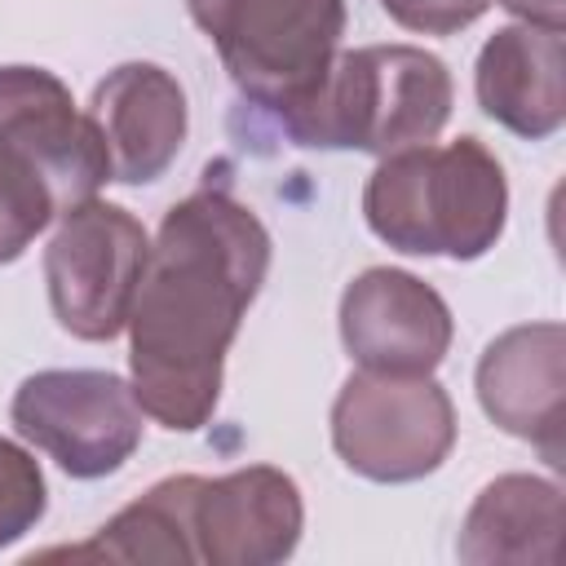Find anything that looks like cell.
Returning <instances> with one entry per match:
<instances>
[{
	"mask_svg": "<svg viewBox=\"0 0 566 566\" xmlns=\"http://www.w3.org/2000/svg\"><path fill=\"white\" fill-rule=\"evenodd\" d=\"M195 486H199L195 473L164 478L142 500L119 509L88 544L53 548L49 557H75V562H88V557H97V562L102 557L106 562H199L195 522H190Z\"/></svg>",
	"mask_w": 566,
	"mask_h": 566,
	"instance_id": "9a60e30c",
	"label": "cell"
},
{
	"mask_svg": "<svg viewBox=\"0 0 566 566\" xmlns=\"http://www.w3.org/2000/svg\"><path fill=\"white\" fill-rule=\"evenodd\" d=\"M455 442V407L433 376L354 371L332 402L336 455L371 482H416Z\"/></svg>",
	"mask_w": 566,
	"mask_h": 566,
	"instance_id": "5b68a950",
	"label": "cell"
},
{
	"mask_svg": "<svg viewBox=\"0 0 566 566\" xmlns=\"http://www.w3.org/2000/svg\"><path fill=\"white\" fill-rule=\"evenodd\" d=\"M265 270L270 234L230 190L203 186L164 212L128 310V367L142 416L177 433L208 424L230 340Z\"/></svg>",
	"mask_w": 566,
	"mask_h": 566,
	"instance_id": "6da1fadb",
	"label": "cell"
},
{
	"mask_svg": "<svg viewBox=\"0 0 566 566\" xmlns=\"http://www.w3.org/2000/svg\"><path fill=\"white\" fill-rule=\"evenodd\" d=\"M562 398H566V332L562 323H522L495 336L478 363V402L513 438L539 447L562 469Z\"/></svg>",
	"mask_w": 566,
	"mask_h": 566,
	"instance_id": "8fae6325",
	"label": "cell"
},
{
	"mask_svg": "<svg viewBox=\"0 0 566 566\" xmlns=\"http://www.w3.org/2000/svg\"><path fill=\"white\" fill-rule=\"evenodd\" d=\"M243 102L279 115L310 93L345 35V0H186Z\"/></svg>",
	"mask_w": 566,
	"mask_h": 566,
	"instance_id": "277c9868",
	"label": "cell"
},
{
	"mask_svg": "<svg viewBox=\"0 0 566 566\" xmlns=\"http://www.w3.org/2000/svg\"><path fill=\"white\" fill-rule=\"evenodd\" d=\"M88 119L106 142L111 181L146 186V181H159L168 164L181 155L186 93L177 75H168L164 66L124 62L93 88Z\"/></svg>",
	"mask_w": 566,
	"mask_h": 566,
	"instance_id": "7c38bea8",
	"label": "cell"
},
{
	"mask_svg": "<svg viewBox=\"0 0 566 566\" xmlns=\"http://www.w3.org/2000/svg\"><path fill=\"white\" fill-rule=\"evenodd\" d=\"M371 234L407 256L478 261L509 217V181L478 137L407 146L380 159L363 190Z\"/></svg>",
	"mask_w": 566,
	"mask_h": 566,
	"instance_id": "3957f363",
	"label": "cell"
},
{
	"mask_svg": "<svg viewBox=\"0 0 566 566\" xmlns=\"http://www.w3.org/2000/svg\"><path fill=\"white\" fill-rule=\"evenodd\" d=\"M57 212L49 181L22 155L0 146V265L18 261Z\"/></svg>",
	"mask_w": 566,
	"mask_h": 566,
	"instance_id": "2e32d148",
	"label": "cell"
},
{
	"mask_svg": "<svg viewBox=\"0 0 566 566\" xmlns=\"http://www.w3.org/2000/svg\"><path fill=\"white\" fill-rule=\"evenodd\" d=\"M44 473L40 464L9 438H0V548L22 539L44 517Z\"/></svg>",
	"mask_w": 566,
	"mask_h": 566,
	"instance_id": "e0dca14e",
	"label": "cell"
},
{
	"mask_svg": "<svg viewBox=\"0 0 566 566\" xmlns=\"http://www.w3.org/2000/svg\"><path fill=\"white\" fill-rule=\"evenodd\" d=\"M340 340L363 371L433 376L451 349V310L424 279L371 265L340 296Z\"/></svg>",
	"mask_w": 566,
	"mask_h": 566,
	"instance_id": "9c48e42d",
	"label": "cell"
},
{
	"mask_svg": "<svg viewBox=\"0 0 566 566\" xmlns=\"http://www.w3.org/2000/svg\"><path fill=\"white\" fill-rule=\"evenodd\" d=\"M451 71L416 44L336 53L323 80L274 119L296 146L394 155L429 146L451 119Z\"/></svg>",
	"mask_w": 566,
	"mask_h": 566,
	"instance_id": "7a4b0ae2",
	"label": "cell"
},
{
	"mask_svg": "<svg viewBox=\"0 0 566 566\" xmlns=\"http://www.w3.org/2000/svg\"><path fill=\"white\" fill-rule=\"evenodd\" d=\"M562 548V486L535 473H504L478 491L460 526L469 566H553Z\"/></svg>",
	"mask_w": 566,
	"mask_h": 566,
	"instance_id": "5bb4252c",
	"label": "cell"
},
{
	"mask_svg": "<svg viewBox=\"0 0 566 566\" xmlns=\"http://www.w3.org/2000/svg\"><path fill=\"white\" fill-rule=\"evenodd\" d=\"M9 416L13 429L71 478H106L142 442L133 385L111 371H35L18 385Z\"/></svg>",
	"mask_w": 566,
	"mask_h": 566,
	"instance_id": "52a82bcc",
	"label": "cell"
},
{
	"mask_svg": "<svg viewBox=\"0 0 566 566\" xmlns=\"http://www.w3.org/2000/svg\"><path fill=\"white\" fill-rule=\"evenodd\" d=\"M478 106L526 142H544L566 119L562 84V31L553 27H500L478 53Z\"/></svg>",
	"mask_w": 566,
	"mask_h": 566,
	"instance_id": "4fadbf2b",
	"label": "cell"
},
{
	"mask_svg": "<svg viewBox=\"0 0 566 566\" xmlns=\"http://www.w3.org/2000/svg\"><path fill=\"white\" fill-rule=\"evenodd\" d=\"M146 256L150 239L128 208L88 199L62 212V226L44 248V283L57 323L80 340L119 336Z\"/></svg>",
	"mask_w": 566,
	"mask_h": 566,
	"instance_id": "8992f818",
	"label": "cell"
},
{
	"mask_svg": "<svg viewBox=\"0 0 566 566\" xmlns=\"http://www.w3.org/2000/svg\"><path fill=\"white\" fill-rule=\"evenodd\" d=\"M385 13L420 35H451L469 22H478L486 13L491 0H380Z\"/></svg>",
	"mask_w": 566,
	"mask_h": 566,
	"instance_id": "ac0fdd59",
	"label": "cell"
},
{
	"mask_svg": "<svg viewBox=\"0 0 566 566\" xmlns=\"http://www.w3.org/2000/svg\"><path fill=\"white\" fill-rule=\"evenodd\" d=\"M495 4H504L509 13H517L531 27H553V31H562V18H566L562 0H495Z\"/></svg>",
	"mask_w": 566,
	"mask_h": 566,
	"instance_id": "d6986e66",
	"label": "cell"
},
{
	"mask_svg": "<svg viewBox=\"0 0 566 566\" xmlns=\"http://www.w3.org/2000/svg\"><path fill=\"white\" fill-rule=\"evenodd\" d=\"M195 548L212 566H274L296 553L305 509L283 469L248 464L195 486Z\"/></svg>",
	"mask_w": 566,
	"mask_h": 566,
	"instance_id": "30bf717a",
	"label": "cell"
},
{
	"mask_svg": "<svg viewBox=\"0 0 566 566\" xmlns=\"http://www.w3.org/2000/svg\"><path fill=\"white\" fill-rule=\"evenodd\" d=\"M0 146L22 155L71 212L111 181V155L71 88L44 66H0Z\"/></svg>",
	"mask_w": 566,
	"mask_h": 566,
	"instance_id": "ba28073f",
	"label": "cell"
}]
</instances>
